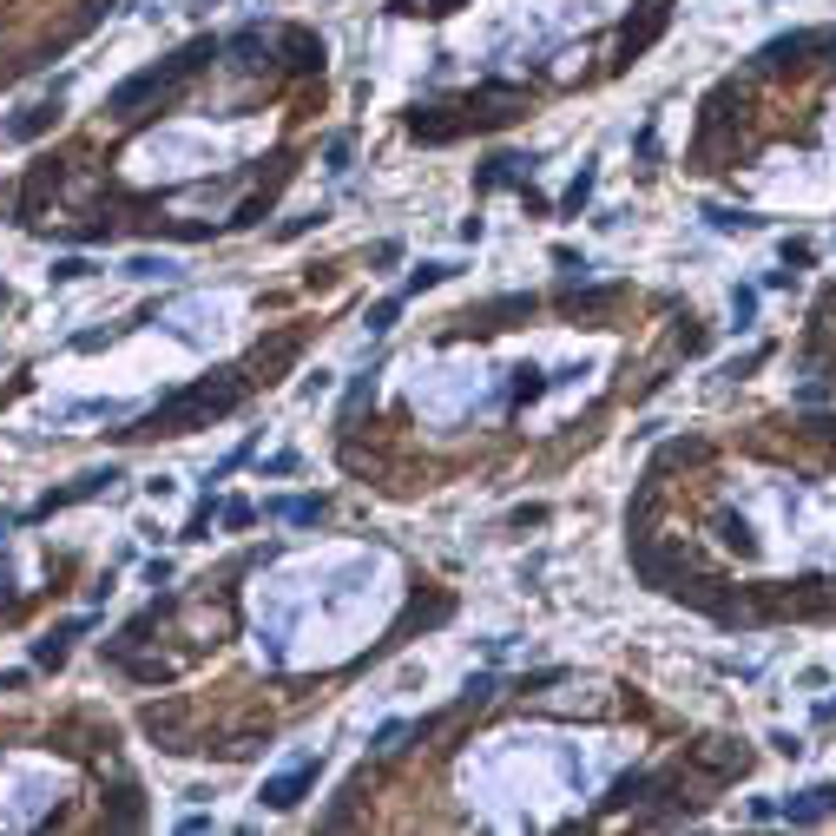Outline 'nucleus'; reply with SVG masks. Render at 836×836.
Returning <instances> with one entry per match:
<instances>
[{"label": "nucleus", "mask_w": 836, "mask_h": 836, "mask_svg": "<svg viewBox=\"0 0 836 836\" xmlns=\"http://www.w3.org/2000/svg\"><path fill=\"white\" fill-rule=\"evenodd\" d=\"M218 53H224L218 40H191V47H178L165 66H145V73L119 79V86H112V99H106V112H112V119H145V106H165V99H172L178 86L198 73V66L218 60Z\"/></svg>", "instance_id": "obj_2"}, {"label": "nucleus", "mask_w": 836, "mask_h": 836, "mask_svg": "<svg viewBox=\"0 0 836 836\" xmlns=\"http://www.w3.org/2000/svg\"><path fill=\"white\" fill-rule=\"evenodd\" d=\"M126 277L152 284V277H172V264H165V257H132V264H126Z\"/></svg>", "instance_id": "obj_26"}, {"label": "nucleus", "mask_w": 836, "mask_h": 836, "mask_svg": "<svg viewBox=\"0 0 836 836\" xmlns=\"http://www.w3.org/2000/svg\"><path fill=\"white\" fill-rule=\"evenodd\" d=\"M534 165H540V158L534 152H494L488 158V165H481V178H474V185H481V191H501V185H527V178H534Z\"/></svg>", "instance_id": "obj_10"}, {"label": "nucleus", "mask_w": 836, "mask_h": 836, "mask_svg": "<svg viewBox=\"0 0 836 836\" xmlns=\"http://www.w3.org/2000/svg\"><path fill=\"white\" fill-rule=\"evenodd\" d=\"M310 784H316V758H303L297 771H284V777L264 784V810H297L303 797H310Z\"/></svg>", "instance_id": "obj_9"}, {"label": "nucleus", "mask_w": 836, "mask_h": 836, "mask_svg": "<svg viewBox=\"0 0 836 836\" xmlns=\"http://www.w3.org/2000/svg\"><path fill=\"white\" fill-rule=\"evenodd\" d=\"M244 389L251 382L237 376V369H211V376L185 382L178 395H165L152 415H139L132 428H119V442H152V435H191V428L218 422V415H231L237 402H244Z\"/></svg>", "instance_id": "obj_1"}, {"label": "nucleus", "mask_w": 836, "mask_h": 836, "mask_svg": "<svg viewBox=\"0 0 836 836\" xmlns=\"http://www.w3.org/2000/svg\"><path fill=\"white\" fill-rule=\"evenodd\" d=\"M705 343H711V336L698 330V323H692V330H679V349H685V356H705Z\"/></svg>", "instance_id": "obj_31"}, {"label": "nucleus", "mask_w": 836, "mask_h": 836, "mask_svg": "<svg viewBox=\"0 0 836 836\" xmlns=\"http://www.w3.org/2000/svg\"><path fill=\"white\" fill-rule=\"evenodd\" d=\"M455 7H461V0H428L422 14H455Z\"/></svg>", "instance_id": "obj_34"}, {"label": "nucleus", "mask_w": 836, "mask_h": 836, "mask_svg": "<svg viewBox=\"0 0 836 836\" xmlns=\"http://www.w3.org/2000/svg\"><path fill=\"white\" fill-rule=\"evenodd\" d=\"M442 277H455V264H422V270H409V290H402V297H422V290H435Z\"/></svg>", "instance_id": "obj_18"}, {"label": "nucleus", "mask_w": 836, "mask_h": 836, "mask_svg": "<svg viewBox=\"0 0 836 836\" xmlns=\"http://www.w3.org/2000/svg\"><path fill=\"white\" fill-rule=\"evenodd\" d=\"M823 40H830V27H810V33H777V40H764L758 47V66L764 73H804L810 53H823Z\"/></svg>", "instance_id": "obj_4"}, {"label": "nucleus", "mask_w": 836, "mask_h": 836, "mask_svg": "<svg viewBox=\"0 0 836 836\" xmlns=\"http://www.w3.org/2000/svg\"><path fill=\"white\" fill-rule=\"evenodd\" d=\"M810 435H817V442H830V455H836V415H817V422H810Z\"/></svg>", "instance_id": "obj_33"}, {"label": "nucleus", "mask_w": 836, "mask_h": 836, "mask_svg": "<svg viewBox=\"0 0 836 836\" xmlns=\"http://www.w3.org/2000/svg\"><path fill=\"white\" fill-rule=\"evenodd\" d=\"M284 53L297 73H323V40L316 33H284Z\"/></svg>", "instance_id": "obj_15"}, {"label": "nucleus", "mask_w": 836, "mask_h": 836, "mask_svg": "<svg viewBox=\"0 0 836 836\" xmlns=\"http://www.w3.org/2000/svg\"><path fill=\"white\" fill-rule=\"evenodd\" d=\"M402 738H415V725H382L369 751H376V758H395V751H402Z\"/></svg>", "instance_id": "obj_21"}, {"label": "nucleus", "mask_w": 836, "mask_h": 836, "mask_svg": "<svg viewBox=\"0 0 836 836\" xmlns=\"http://www.w3.org/2000/svg\"><path fill=\"white\" fill-rule=\"evenodd\" d=\"M7 527H14V514H0V534H7Z\"/></svg>", "instance_id": "obj_35"}, {"label": "nucleus", "mask_w": 836, "mask_h": 836, "mask_svg": "<svg viewBox=\"0 0 836 836\" xmlns=\"http://www.w3.org/2000/svg\"><path fill=\"white\" fill-rule=\"evenodd\" d=\"M270 514H277V521H297V527H316L323 514H330V501H323V494H303V501H270Z\"/></svg>", "instance_id": "obj_14"}, {"label": "nucleus", "mask_w": 836, "mask_h": 836, "mask_svg": "<svg viewBox=\"0 0 836 836\" xmlns=\"http://www.w3.org/2000/svg\"><path fill=\"white\" fill-rule=\"evenodd\" d=\"M586 198H593V165H580V178L567 185V198H560V205H567V211H580Z\"/></svg>", "instance_id": "obj_27"}, {"label": "nucleus", "mask_w": 836, "mask_h": 836, "mask_svg": "<svg viewBox=\"0 0 836 836\" xmlns=\"http://www.w3.org/2000/svg\"><path fill=\"white\" fill-rule=\"evenodd\" d=\"M784 264H790V270L810 264V244H804V237H784Z\"/></svg>", "instance_id": "obj_30"}, {"label": "nucleus", "mask_w": 836, "mask_h": 836, "mask_svg": "<svg viewBox=\"0 0 836 836\" xmlns=\"http://www.w3.org/2000/svg\"><path fill=\"white\" fill-rule=\"evenodd\" d=\"M731 316H738V330H751V316H758V290H731Z\"/></svg>", "instance_id": "obj_28"}, {"label": "nucleus", "mask_w": 836, "mask_h": 836, "mask_svg": "<svg viewBox=\"0 0 836 836\" xmlns=\"http://www.w3.org/2000/svg\"><path fill=\"white\" fill-rule=\"evenodd\" d=\"M139 817H145V810H139V790L126 784V790H119V810H112V830H132Z\"/></svg>", "instance_id": "obj_23"}, {"label": "nucleus", "mask_w": 836, "mask_h": 836, "mask_svg": "<svg viewBox=\"0 0 836 836\" xmlns=\"http://www.w3.org/2000/svg\"><path fill=\"white\" fill-rule=\"evenodd\" d=\"M145 738H158L165 751H191V738H185V705L178 698H165V705H145Z\"/></svg>", "instance_id": "obj_8"}, {"label": "nucleus", "mask_w": 836, "mask_h": 836, "mask_svg": "<svg viewBox=\"0 0 836 836\" xmlns=\"http://www.w3.org/2000/svg\"><path fill=\"white\" fill-rule=\"evenodd\" d=\"M461 132H468V112L461 106H415L409 112V139H422V145H448Z\"/></svg>", "instance_id": "obj_7"}, {"label": "nucleus", "mask_w": 836, "mask_h": 836, "mask_svg": "<svg viewBox=\"0 0 836 836\" xmlns=\"http://www.w3.org/2000/svg\"><path fill=\"white\" fill-rule=\"evenodd\" d=\"M224 527H251V501H224Z\"/></svg>", "instance_id": "obj_32"}, {"label": "nucleus", "mask_w": 836, "mask_h": 836, "mask_svg": "<svg viewBox=\"0 0 836 836\" xmlns=\"http://www.w3.org/2000/svg\"><path fill=\"white\" fill-rule=\"evenodd\" d=\"M705 218H711V231H758V218H751V211H725V205H711Z\"/></svg>", "instance_id": "obj_20"}, {"label": "nucleus", "mask_w": 836, "mask_h": 836, "mask_svg": "<svg viewBox=\"0 0 836 836\" xmlns=\"http://www.w3.org/2000/svg\"><path fill=\"white\" fill-rule=\"evenodd\" d=\"M112 481H119V474H112V468H93V474H79L73 488H60V494H47V501H33V507H27V521H47L53 507H73V501H86V494H99V488H112Z\"/></svg>", "instance_id": "obj_11"}, {"label": "nucleus", "mask_w": 836, "mask_h": 836, "mask_svg": "<svg viewBox=\"0 0 836 836\" xmlns=\"http://www.w3.org/2000/svg\"><path fill=\"white\" fill-rule=\"evenodd\" d=\"M790 810V823H823L836 810V784H810L804 797H797V804H784Z\"/></svg>", "instance_id": "obj_12"}, {"label": "nucleus", "mask_w": 836, "mask_h": 836, "mask_svg": "<svg viewBox=\"0 0 836 836\" xmlns=\"http://www.w3.org/2000/svg\"><path fill=\"white\" fill-rule=\"evenodd\" d=\"M534 310H540L534 290H514V297H494V303H474V310H461L448 336H494V330H514V323H527Z\"/></svg>", "instance_id": "obj_3"}, {"label": "nucleus", "mask_w": 836, "mask_h": 836, "mask_svg": "<svg viewBox=\"0 0 836 836\" xmlns=\"http://www.w3.org/2000/svg\"><path fill=\"white\" fill-rule=\"evenodd\" d=\"M290 356H297V336H277L270 349H257V369H284Z\"/></svg>", "instance_id": "obj_22"}, {"label": "nucleus", "mask_w": 836, "mask_h": 836, "mask_svg": "<svg viewBox=\"0 0 836 836\" xmlns=\"http://www.w3.org/2000/svg\"><path fill=\"white\" fill-rule=\"evenodd\" d=\"M79 632H86V619H66V626H53L47 639H33V659H40V665H66V646H73Z\"/></svg>", "instance_id": "obj_13"}, {"label": "nucleus", "mask_w": 836, "mask_h": 836, "mask_svg": "<svg viewBox=\"0 0 836 836\" xmlns=\"http://www.w3.org/2000/svg\"><path fill=\"white\" fill-rule=\"evenodd\" d=\"M705 455H711L705 442H665L659 461H652V474H659V468H679V461H705Z\"/></svg>", "instance_id": "obj_16"}, {"label": "nucleus", "mask_w": 836, "mask_h": 836, "mask_svg": "<svg viewBox=\"0 0 836 836\" xmlns=\"http://www.w3.org/2000/svg\"><path fill=\"white\" fill-rule=\"evenodd\" d=\"M665 27H672V0H639V14L619 27V60H639Z\"/></svg>", "instance_id": "obj_5"}, {"label": "nucleus", "mask_w": 836, "mask_h": 836, "mask_svg": "<svg viewBox=\"0 0 836 836\" xmlns=\"http://www.w3.org/2000/svg\"><path fill=\"white\" fill-rule=\"evenodd\" d=\"M395 316H402V297H382L376 310L363 316V323H369V336H389V330H395Z\"/></svg>", "instance_id": "obj_19"}, {"label": "nucleus", "mask_w": 836, "mask_h": 836, "mask_svg": "<svg viewBox=\"0 0 836 836\" xmlns=\"http://www.w3.org/2000/svg\"><path fill=\"white\" fill-rule=\"evenodd\" d=\"M53 119H60V112H53V106H27V112H20V119H14V139H40V132H47Z\"/></svg>", "instance_id": "obj_17"}, {"label": "nucleus", "mask_w": 836, "mask_h": 836, "mask_svg": "<svg viewBox=\"0 0 836 836\" xmlns=\"http://www.w3.org/2000/svg\"><path fill=\"white\" fill-rule=\"evenodd\" d=\"M547 382H553V376H540V369H514V402H534Z\"/></svg>", "instance_id": "obj_24"}, {"label": "nucleus", "mask_w": 836, "mask_h": 836, "mask_svg": "<svg viewBox=\"0 0 836 836\" xmlns=\"http://www.w3.org/2000/svg\"><path fill=\"white\" fill-rule=\"evenodd\" d=\"M830 310H836V290H830Z\"/></svg>", "instance_id": "obj_36"}, {"label": "nucleus", "mask_w": 836, "mask_h": 836, "mask_svg": "<svg viewBox=\"0 0 836 836\" xmlns=\"http://www.w3.org/2000/svg\"><path fill=\"white\" fill-rule=\"evenodd\" d=\"M613 297H619V290H586V297H567V310H573V316H600Z\"/></svg>", "instance_id": "obj_25"}, {"label": "nucleus", "mask_w": 836, "mask_h": 836, "mask_svg": "<svg viewBox=\"0 0 836 836\" xmlns=\"http://www.w3.org/2000/svg\"><path fill=\"white\" fill-rule=\"evenodd\" d=\"M692 764H698L705 777H718V784H731V777L751 771V751H744L738 738H698V744H692Z\"/></svg>", "instance_id": "obj_6"}, {"label": "nucleus", "mask_w": 836, "mask_h": 836, "mask_svg": "<svg viewBox=\"0 0 836 836\" xmlns=\"http://www.w3.org/2000/svg\"><path fill=\"white\" fill-rule=\"evenodd\" d=\"M73 277H86V257H60L53 264V284H73Z\"/></svg>", "instance_id": "obj_29"}]
</instances>
